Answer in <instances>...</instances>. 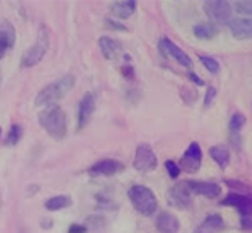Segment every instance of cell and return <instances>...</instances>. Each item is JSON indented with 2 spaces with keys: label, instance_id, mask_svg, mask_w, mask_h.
I'll return each instance as SVG.
<instances>
[{
  "label": "cell",
  "instance_id": "obj_1",
  "mask_svg": "<svg viewBox=\"0 0 252 233\" xmlns=\"http://www.w3.org/2000/svg\"><path fill=\"white\" fill-rule=\"evenodd\" d=\"M39 123L54 139H63L68 132V120L65 110L57 104L44 107L39 112Z\"/></svg>",
  "mask_w": 252,
  "mask_h": 233
},
{
  "label": "cell",
  "instance_id": "obj_2",
  "mask_svg": "<svg viewBox=\"0 0 252 233\" xmlns=\"http://www.w3.org/2000/svg\"><path fill=\"white\" fill-rule=\"evenodd\" d=\"M74 83H76V78L73 75H65L59 79H55L54 83L47 84V86L39 91L34 104L41 105V107L54 105L57 100H60L62 98H65V96L70 93L74 86Z\"/></svg>",
  "mask_w": 252,
  "mask_h": 233
},
{
  "label": "cell",
  "instance_id": "obj_3",
  "mask_svg": "<svg viewBox=\"0 0 252 233\" xmlns=\"http://www.w3.org/2000/svg\"><path fill=\"white\" fill-rule=\"evenodd\" d=\"M128 196H129L131 204H133V207L139 214L146 215V217H149V215H152L157 211V207H158L157 196H156V193L151 188H147V186L144 185L131 186L128 191Z\"/></svg>",
  "mask_w": 252,
  "mask_h": 233
},
{
  "label": "cell",
  "instance_id": "obj_4",
  "mask_svg": "<svg viewBox=\"0 0 252 233\" xmlns=\"http://www.w3.org/2000/svg\"><path fill=\"white\" fill-rule=\"evenodd\" d=\"M49 47H50V31L47 26L41 25L36 42H34L30 49L25 50V54L21 55L20 65L23 68H31L34 65H37L39 62L44 59V55L47 54Z\"/></svg>",
  "mask_w": 252,
  "mask_h": 233
},
{
  "label": "cell",
  "instance_id": "obj_5",
  "mask_svg": "<svg viewBox=\"0 0 252 233\" xmlns=\"http://www.w3.org/2000/svg\"><path fill=\"white\" fill-rule=\"evenodd\" d=\"M157 156L151 146L147 143H142L136 147L134 159H133V167L137 172H152L157 168Z\"/></svg>",
  "mask_w": 252,
  "mask_h": 233
},
{
  "label": "cell",
  "instance_id": "obj_6",
  "mask_svg": "<svg viewBox=\"0 0 252 233\" xmlns=\"http://www.w3.org/2000/svg\"><path fill=\"white\" fill-rule=\"evenodd\" d=\"M204 11L209 15L212 21L220 23V25L231 21L233 8L230 2H226V0H209V2L204 3Z\"/></svg>",
  "mask_w": 252,
  "mask_h": 233
},
{
  "label": "cell",
  "instance_id": "obj_7",
  "mask_svg": "<svg viewBox=\"0 0 252 233\" xmlns=\"http://www.w3.org/2000/svg\"><path fill=\"white\" fill-rule=\"evenodd\" d=\"M158 50L162 52L163 57H170V59L176 60L181 67L185 68H192V60L185 50L180 49L178 45L173 44L168 37H162L158 41Z\"/></svg>",
  "mask_w": 252,
  "mask_h": 233
},
{
  "label": "cell",
  "instance_id": "obj_8",
  "mask_svg": "<svg viewBox=\"0 0 252 233\" xmlns=\"http://www.w3.org/2000/svg\"><path fill=\"white\" fill-rule=\"evenodd\" d=\"M168 200L178 209H189L192 204V193L189 190L188 181H180V183L173 185L168 191Z\"/></svg>",
  "mask_w": 252,
  "mask_h": 233
},
{
  "label": "cell",
  "instance_id": "obj_9",
  "mask_svg": "<svg viewBox=\"0 0 252 233\" xmlns=\"http://www.w3.org/2000/svg\"><path fill=\"white\" fill-rule=\"evenodd\" d=\"M202 166V151H200V146L197 143H191L186 152L183 154L181 161H180V170H185L188 173H194L197 172Z\"/></svg>",
  "mask_w": 252,
  "mask_h": 233
},
{
  "label": "cell",
  "instance_id": "obj_10",
  "mask_svg": "<svg viewBox=\"0 0 252 233\" xmlns=\"http://www.w3.org/2000/svg\"><path fill=\"white\" fill-rule=\"evenodd\" d=\"M221 206H233L238 209V212L241 214V217H248L251 215L252 201L249 195H243V193H231L226 198L221 200Z\"/></svg>",
  "mask_w": 252,
  "mask_h": 233
},
{
  "label": "cell",
  "instance_id": "obj_11",
  "mask_svg": "<svg viewBox=\"0 0 252 233\" xmlns=\"http://www.w3.org/2000/svg\"><path fill=\"white\" fill-rule=\"evenodd\" d=\"M95 110V98L94 94H84L81 102H79V107H78V130H83L86 125L89 123L91 117Z\"/></svg>",
  "mask_w": 252,
  "mask_h": 233
},
{
  "label": "cell",
  "instance_id": "obj_12",
  "mask_svg": "<svg viewBox=\"0 0 252 233\" xmlns=\"http://www.w3.org/2000/svg\"><path fill=\"white\" fill-rule=\"evenodd\" d=\"M125 166L117 159H104V161L95 162L93 167L89 168L91 175H104V177H112L120 172H123Z\"/></svg>",
  "mask_w": 252,
  "mask_h": 233
},
{
  "label": "cell",
  "instance_id": "obj_13",
  "mask_svg": "<svg viewBox=\"0 0 252 233\" xmlns=\"http://www.w3.org/2000/svg\"><path fill=\"white\" fill-rule=\"evenodd\" d=\"M188 186L191 190L192 195H200V196H205L209 200H215V198L220 196L221 188L219 183H212V181H197V180H192V181H188Z\"/></svg>",
  "mask_w": 252,
  "mask_h": 233
},
{
  "label": "cell",
  "instance_id": "obj_14",
  "mask_svg": "<svg viewBox=\"0 0 252 233\" xmlns=\"http://www.w3.org/2000/svg\"><path fill=\"white\" fill-rule=\"evenodd\" d=\"M156 227L160 233H178L180 230V220L171 212H160L156 219Z\"/></svg>",
  "mask_w": 252,
  "mask_h": 233
},
{
  "label": "cell",
  "instance_id": "obj_15",
  "mask_svg": "<svg viewBox=\"0 0 252 233\" xmlns=\"http://www.w3.org/2000/svg\"><path fill=\"white\" fill-rule=\"evenodd\" d=\"M99 47H100L102 54H104V57L107 60L118 59V55L122 54V50H123L122 44H120L118 41H115V39L107 37V36L99 37Z\"/></svg>",
  "mask_w": 252,
  "mask_h": 233
},
{
  "label": "cell",
  "instance_id": "obj_16",
  "mask_svg": "<svg viewBox=\"0 0 252 233\" xmlns=\"http://www.w3.org/2000/svg\"><path fill=\"white\" fill-rule=\"evenodd\" d=\"M230 30L234 37L249 39L252 34V21L251 18H234L230 21Z\"/></svg>",
  "mask_w": 252,
  "mask_h": 233
},
{
  "label": "cell",
  "instance_id": "obj_17",
  "mask_svg": "<svg viewBox=\"0 0 252 233\" xmlns=\"http://www.w3.org/2000/svg\"><path fill=\"white\" fill-rule=\"evenodd\" d=\"M223 227H225V222H223L221 215L220 214H210L196 229V233H219L220 230H223Z\"/></svg>",
  "mask_w": 252,
  "mask_h": 233
},
{
  "label": "cell",
  "instance_id": "obj_18",
  "mask_svg": "<svg viewBox=\"0 0 252 233\" xmlns=\"http://www.w3.org/2000/svg\"><path fill=\"white\" fill-rule=\"evenodd\" d=\"M136 7H137L136 0H120V2H115L110 5V10H112L113 16L125 20V18H129V16L134 13Z\"/></svg>",
  "mask_w": 252,
  "mask_h": 233
},
{
  "label": "cell",
  "instance_id": "obj_19",
  "mask_svg": "<svg viewBox=\"0 0 252 233\" xmlns=\"http://www.w3.org/2000/svg\"><path fill=\"white\" fill-rule=\"evenodd\" d=\"M0 41H3L7 44V47L11 49L15 47V42H16V31L13 25L7 20H2L0 21Z\"/></svg>",
  "mask_w": 252,
  "mask_h": 233
},
{
  "label": "cell",
  "instance_id": "obj_20",
  "mask_svg": "<svg viewBox=\"0 0 252 233\" xmlns=\"http://www.w3.org/2000/svg\"><path fill=\"white\" fill-rule=\"evenodd\" d=\"M209 154L212 157V161L217 162L221 168H226L228 164H230V152H228L226 147L223 146H212L209 149Z\"/></svg>",
  "mask_w": 252,
  "mask_h": 233
},
{
  "label": "cell",
  "instance_id": "obj_21",
  "mask_svg": "<svg viewBox=\"0 0 252 233\" xmlns=\"http://www.w3.org/2000/svg\"><path fill=\"white\" fill-rule=\"evenodd\" d=\"M44 206L47 211H60V209H66L71 206V198L66 195H57V196L49 198V200L44 202Z\"/></svg>",
  "mask_w": 252,
  "mask_h": 233
},
{
  "label": "cell",
  "instance_id": "obj_22",
  "mask_svg": "<svg viewBox=\"0 0 252 233\" xmlns=\"http://www.w3.org/2000/svg\"><path fill=\"white\" fill-rule=\"evenodd\" d=\"M219 34V30L214 23H199V25L194 26V36L199 39H204V41H209V39L215 37Z\"/></svg>",
  "mask_w": 252,
  "mask_h": 233
},
{
  "label": "cell",
  "instance_id": "obj_23",
  "mask_svg": "<svg viewBox=\"0 0 252 233\" xmlns=\"http://www.w3.org/2000/svg\"><path fill=\"white\" fill-rule=\"evenodd\" d=\"M23 136V128L20 125H11L10 132H8V136H7V144L8 146H15L18 144V141L21 139Z\"/></svg>",
  "mask_w": 252,
  "mask_h": 233
},
{
  "label": "cell",
  "instance_id": "obj_24",
  "mask_svg": "<svg viewBox=\"0 0 252 233\" xmlns=\"http://www.w3.org/2000/svg\"><path fill=\"white\" fill-rule=\"evenodd\" d=\"M244 123H246V117L243 113H234V115L230 118V132L233 134H238L239 130L244 127Z\"/></svg>",
  "mask_w": 252,
  "mask_h": 233
},
{
  "label": "cell",
  "instance_id": "obj_25",
  "mask_svg": "<svg viewBox=\"0 0 252 233\" xmlns=\"http://www.w3.org/2000/svg\"><path fill=\"white\" fill-rule=\"evenodd\" d=\"M199 60H200V64H202L205 68H207L210 73H219L220 71V64L215 59H212V57L199 55Z\"/></svg>",
  "mask_w": 252,
  "mask_h": 233
},
{
  "label": "cell",
  "instance_id": "obj_26",
  "mask_svg": "<svg viewBox=\"0 0 252 233\" xmlns=\"http://www.w3.org/2000/svg\"><path fill=\"white\" fill-rule=\"evenodd\" d=\"M86 229H102V227H105V219L100 217V215H91V217L86 219V224H84Z\"/></svg>",
  "mask_w": 252,
  "mask_h": 233
},
{
  "label": "cell",
  "instance_id": "obj_27",
  "mask_svg": "<svg viewBox=\"0 0 252 233\" xmlns=\"http://www.w3.org/2000/svg\"><path fill=\"white\" fill-rule=\"evenodd\" d=\"M165 168H167V172L170 175V178H178L180 177V173H181V170L178 167V164L173 162V161H165Z\"/></svg>",
  "mask_w": 252,
  "mask_h": 233
},
{
  "label": "cell",
  "instance_id": "obj_28",
  "mask_svg": "<svg viewBox=\"0 0 252 233\" xmlns=\"http://www.w3.org/2000/svg\"><path fill=\"white\" fill-rule=\"evenodd\" d=\"M236 10L239 15H251L252 13V2L244 0V2H236Z\"/></svg>",
  "mask_w": 252,
  "mask_h": 233
},
{
  "label": "cell",
  "instance_id": "obj_29",
  "mask_svg": "<svg viewBox=\"0 0 252 233\" xmlns=\"http://www.w3.org/2000/svg\"><path fill=\"white\" fill-rule=\"evenodd\" d=\"M215 98H217V88L209 86L207 88V93H205V96H204V105L209 107L212 104V100H214Z\"/></svg>",
  "mask_w": 252,
  "mask_h": 233
},
{
  "label": "cell",
  "instance_id": "obj_30",
  "mask_svg": "<svg viewBox=\"0 0 252 233\" xmlns=\"http://www.w3.org/2000/svg\"><path fill=\"white\" fill-rule=\"evenodd\" d=\"M225 183L230 186V188H234V190H239V191H246L249 195V186H246L241 181H236V180H226Z\"/></svg>",
  "mask_w": 252,
  "mask_h": 233
},
{
  "label": "cell",
  "instance_id": "obj_31",
  "mask_svg": "<svg viewBox=\"0 0 252 233\" xmlns=\"http://www.w3.org/2000/svg\"><path fill=\"white\" fill-rule=\"evenodd\" d=\"M105 25L110 28V30H117V31H126V26L122 25V23H118L115 20H112V18H107L105 20Z\"/></svg>",
  "mask_w": 252,
  "mask_h": 233
},
{
  "label": "cell",
  "instance_id": "obj_32",
  "mask_svg": "<svg viewBox=\"0 0 252 233\" xmlns=\"http://www.w3.org/2000/svg\"><path fill=\"white\" fill-rule=\"evenodd\" d=\"M122 73H123V76L126 79H129V81H133V79H134V68L131 67V65L122 67Z\"/></svg>",
  "mask_w": 252,
  "mask_h": 233
},
{
  "label": "cell",
  "instance_id": "obj_33",
  "mask_svg": "<svg viewBox=\"0 0 252 233\" xmlns=\"http://www.w3.org/2000/svg\"><path fill=\"white\" fill-rule=\"evenodd\" d=\"M86 232H88V229L81 224H73L70 225V229H68V233H86Z\"/></svg>",
  "mask_w": 252,
  "mask_h": 233
},
{
  "label": "cell",
  "instance_id": "obj_34",
  "mask_svg": "<svg viewBox=\"0 0 252 233\" xmlns=\"http://www.w3.org/2000/svg\"><path fill=\"white\" fill-rule=\"evenodd\" d=\"M251 227H252L251 215H248V217H241V229L243 230H251Z\"/></svg>",
  "mask_w": 252,
  "mask_h": 233
},
{
  "label": "cell",
  "instance_id": "obj_35",
  "mask_svg": "<svg viewBox=\"0 0 252 233\" xmlns=\"http://www.w3.org/2000/svg\"><path fill=\"white\" fill-rule=\"evenodd\" d=\"M188 76H189V79H191L192 83H196L197 86H204V81H202V79H200V78H199V76L196 75V73H192V71H191V73H189Z\"/></svg>",
  "mask_w": 252,
  "mask_h": 233
},
{
  "label": "cell",
  "instance_id": "obj_36",
  "mask_svg": "<svg viewBox=\"0 0 252 233\" xmlns=\"http://www.w3.org/2000/svg\"><path fill=\"white\" fill-rule=\"evenodd\" d=\"M7 44H5L3 41H0V59H3V55H5V52H7Z\"/></svg>",
  "mask_w": 252,
  "mask_h": 233
},
{
  "label": "cell",
  "instance_id": "obj_37",
  "mask_svg": "<svg viewBox=\"0 0 252 233\" xmlns=\"http://www.w3.org/2000/svg\"><path fill=\"white\" fill-rule=\"evenodd\" d=\"M0 134H2V128H0Z\"/></svg>",
  "mask_w": 252,
  "mask_h": 233
}]
</instances>
